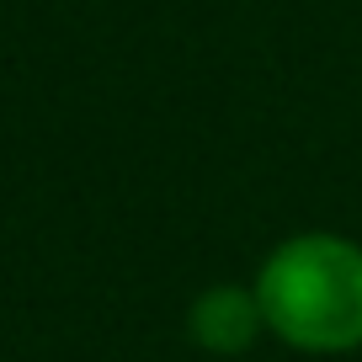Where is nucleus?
<instances>
[{
    "mask_svg": "<svg viewBox=\"0 0 362 362\" xmlns=\"http://www.w3.org/2000/svg\"><path fill=\"white\" fill-rule=\"evenodd\" d=\"M256 304L288 346L351 351L362 341V250L336 235H298L267 256Z\"/></svg>",
    "mask_w": 362,
    "mask_h": 362,
    "instance_id": "1",
    "label": "nucleus"
},
{
    "mask_svg": "<svg viewBox=\"0 0 362 362\" xmlns=\"http://www.w3.org/2000/svg\"><path fill=\"white\" fill-rule=\"evenodd\" d=\"M267 325L261 320V304H256V288H208L203 298L192 304V336L203 341L208 351L218 357H235L256 341V330Z\"/></svg>",
    "mask_w": 362,
    "mask_h": 362,
    "instance_id": "2",
    "label": "nucleus"
}]
</instances>
